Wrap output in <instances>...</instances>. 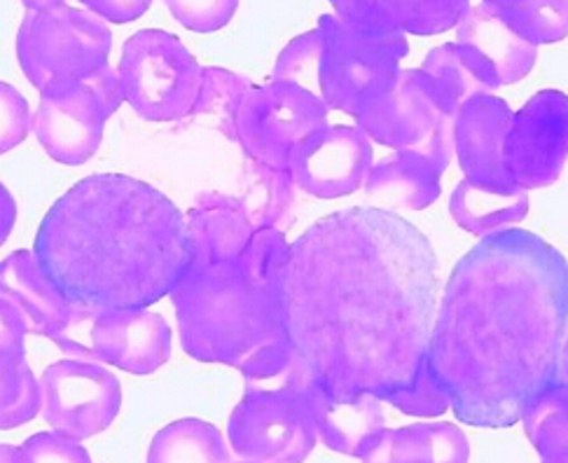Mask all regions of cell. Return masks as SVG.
<instances>
[{"mask_svg":"<svg viewBox=\"0 0 568 463\" xmlns=\"http://www.w3.org/2000/svg\"><path fill=\"white\" fill-rule=\"evenodd\" d=\"M281 309L293 365L278 386L384 401L428 361L438 255L388 209L335 211L291 244Z\"/></svg>","mask_w":568,"mask_h":463,"instance_id":"6da1fadb","label":"cell"},{"mask_svg":"<svg viewBox=\"0 0 568 463\" xmlns=\"http://www.w3.org/2000/svg\"><path fill=\"white\" fill-rule=\"evenodd\" d=\"M568 264L527 230L487 234L454 268L428 368L458 422L508 429L566 378Z\"/></svg>","mask_w":568,"mask_h":463,"instance_id":"7a4b0ae2","label":"cell"},{"mask_svg":"<svg viewBox=\"0 0 568 463\" xmlns=\"http://www.w3.org/2000/svg\"><path fill=\"white\" fill-rule=\"evenodd\" d=\"M33 253L65 298L97 314L158 304L192 264L185 215L124 173H94L59 197Z\"/></svg>","mask_w":568,"mask_h":463,"instance_id":"3957f363","label":"cell"},{"mask_svg":"<svg viewBox=\"0 0 568 463\" xmlns=\"http://www.w3.org/2000/svg\"><path fill=\"white\" fill-rule=\"evenodd\" d=\"M288 255L286 234L260 228L236 260L190 264L169 295L185 354L236 368L274 338L283 328L281 279Z\"/></svg>","mask_w":568,"mask_h":463,"instance_id":"277c9868","label":"cell"},{"mask_svg":"<svg viewBox=\"0 0 568 463\" xmlns=\"http://www.w3.org/2000/svg\"><path fill=\"white\" fill-rule=\"evenodd\" d=\"M24 8L17 57L38 92L80 82L108 66L113 31L99 14L59 0L27 3Z\"/></svg>","mask_w":568,"mask_h":463,"instance_id":"5b68a950","label":"cell"},{"mask_svg":"<svg viewBox=\"0 0 568 463\" xmlns=\"http://www.w3.org/2000/svg\"><path fill=\"white\" fill-rule=\"evenodd\" d=\"M316 29L323 40L318 97L327 110L356 115L386 90L409 54L405 33L363 31L344 24L335 14H323Z\"/></svg>","mask_w":568,"mask_h":463,"instance_id":"8992f818","label":"cell"},{"mask_svg":"<svg viewBox=\"0 0 568 463\" xmlns=\"http://www.w3.org/2000/svg\"><path fill=\"white\" fill-rule=\"evenodd\" d=\"M118 73L126 103L148 122H176L194 115L204 66L183 42L160 29H145L122 46Z\"/></svg>","mask_w":568,"mask_h":463,"instance_id":"52a82bcc","label":"cell"},{"mask_svg":"<svg viewBox=\"0 0 568 463\" xmlns=\"http://www.w3.org/2000/svg\"><path fill=\"white\" fill-rule=\"evenodd\" d=\"M327 115L323 99L297 84H253L236 110V143L255 164L288 171L291 152L327 127Z\"/></svg>","mask_w":568,"mask_h":463,"instance_id":"ba28073f","label":"cell"},{"mask_svg":"<svg viewBox=\"0 0 568 463\" xmlns=\"http://www.w3.org/2000/svg\"><path fill=\"white\" fill-rule=\"evenodd\" d=\"M232 452L246 463H300L318 431L307 395L291 386L246 389L227 422Z\"/></svg>","mask_w":568,"mask_h":463,"instance_id":"9c48e42d","label":"cell"},{"mask_svg":"<svg viewBox=\"0 0 568 463\" xmlns=\"http://www.w3.org/2000/svg\"><path fill=\"white\" fill-rule=\"evenodd\" d=\"M0 295L10 298L29 325V333L52 340L65 356L99 363L90 344L97 312L71 302L42 272L33 251L19 249L0 264Z\"/></svg>","mask_w":568,"mask_h":463,"instance_id":"30bf717a","label":"cell"},{"mask_svg":"<svg viewBox=\"0 0 568 463\" xmlns=\"http://www.w3.org/2000/svg\"><path fill=\"white\" fill-rule=\"evenodd\" d=\"M40 416L75 440L94 437L111 426L122 407V386L101 363L63 359L40 378Z\"/></svg>","mask_w":568,"mask_h":463,"instance_id":"8fae6325","label":"cell"},{"mask_svg":"<svg viewBox=\"0 0 568 463\" xmlns=\"http://www.w3.org/2000/svg\"><path fill=\"white\" fill-rule=\"evenodd\" d=\"M354 118L369 141L400 150L424 143L456 113L440 87L422 69H400L386 90Z\"/></svg>","mask_w":568,"mask_h":463,"instance_id":"7c38bea8","label":"cell"},{"mask_svg":"<svg viewBox=\"0 0 568 463\" xmlns=\"http://www.w3.org/2000/svg\"><path fill=\"white\" fill-rule=\"evenodd\" d=\"M568 99L559 90L534 94L513 115L504 158L519 190L552 185L566 164Z\"/></svg>","mask_w":568,"mask_h":463,"instance_id":"4fadbf2b","label":"cell"},{"mask_svg":"<svg viewBox=\"0 0 568 463\" xmlns=\"http://www.w3.org/2000/svg\"><path fill=\"white\" fill-rule=\"evenodd\" d=\"M373 164V143L358 127L327 124L291 152L288 171L316 200H339L363 188Z\"/></svg>","mask_w":568,"mask_h":463,"instance_id":"5bb4252c","label":"cell"},{"mask_svg":"<svg viewBox=\"0 0 568 463\" xmlns=\"http://www.w3.org/2000/svg\"><path fill=\"white\" fill-rule=\"evenodd\" d=\"M108 118H113L84 80L40 92L33 134L50 158L65 167L90 162L101 141Z\"/></svg>","mask_w":568,"mask_h":463,"instance_id":"9a60e30c","label":"cell"},{"mask_svg":"<svg viewBox=\"0 0 568 463\" xmlns=\"http://www.w3.org/2000/svg\"><path fill=\"white\" fill-rule=\"evenodd\" d=\"M456 120V118H454ZM454 120L414 148H400L367 171L363 190L396 209L424 211L438 202L443 173L454 158Z\"/></svg>","mask_w":568,"mask_h":463,"instance_id":"2e32d148","label":"cell"},{"mask_svg":"<svg viewBox=\"0 0 568 463\" xmlns=\"http://www.w3.org/2000/svg\"><path fill=\"white\" fill-rule=\"evenodd\" d=\"M513 108L496 94H483L458 108L454 120V158L468 183L489 190H519L506 167L504 148Z\"/></svg>","mask_w":568,"mask_h":463,"instance_id":"e0dca14e","label":"cell"},{"mask_svg":"<svg viewBox=\"0 0 568 463\" xmlns=\"http://www.w3.org/2000/svg\"><path fill=\"white\" fill-rule=\"evenodd\" d=\"M171 342V325L150 309L101 312L90 328V344L99 363L131 374H152L169 363Z\"/></svg>","mask_w":568,"mask_h":463,"instance_id":"ac0fdd59","label":"cell"},{"mask_svg":"<svg viewBox=\"0 0 568 463\" xmlns=\"http://www.w3.org/2000/svg\"><path fill=\"white\" fill-rule=\"evenodd\" d=\"M29 325L17 304L0 295V429L29 424L40 414V380L27 363Z\"/></svg>","mask_w":568,"mask_h":463,"instance_id":"d6986e66","label":"cell"},{"mask_svg":"<svg viewBox=\"0 0 568 463\" xmlns=\"http://www.w3.org/2000/svg\"><path fill=\"white\" fill-rule=\"evenodd\" d=\"M335 17L363 31L435 36L456 27L468 0H335Z\"/></svg>","mask_w":568,"mask_h":463,"instance_id":"ffe728a7","label":"cell"},{"mask_svg":"<svg viewBox=\"0 0 568 463\" xmlns=\"http://www.w3.org/2000/svg\"><path fill=\"white\" fill-rule=\"evenodd\" d=\"M314 412L318 440L337 454L361 459L377 443L386 429V414L375 393H358L354 399L335 401L321 386L302 389Z\"/></svg>","mask_w":568,"mask_h":463,"instance_id":"44dd1931","label":"cell"},{"mask_svg":"<svg viewBox=\"0 0 568 463\" xmlns=\"http://www.w3.org/2000/svg\"><path fill=\"white\" fill-rule=\"evenodd\" d=\"M192 264L236 260L257 232L244 200L221 192H204L185 215Z\"/></svg>","mask_w":568,"mask_h":463,"instance_id":"7402d4cb","label":"cell"},{"mask_svg":"<svg viewBox=\"0 0 568 463\" xmlns=\"http://www.w3.org/2000/svg\"><path fill=\"white\" fill-rule=\"evenodd\" d=\"M454 29L462 46L477 50L491 63L500 87L524 80L536 66L538 48L513 33L506 21L491 12L487 0L468 3Z\"/></svg>","mask_w":568,"mask_h":463,"instance_id":"603a6c76","label":"cell"},{"mask_svg":"<svg viewBox=\"0 0 568 463\" xmlns=\"http://www.w3.org/2000/svg\"><path fill=\"white\" fill-rule=\"evenodd\" d=\"M468 459V435L447 422L384 429L363 456L367 463H466Z\"/></svg>","mask_w":568,"mask_h":463,"instance_id":"cb8c5ba5","label":"cell"},{"mask_svg":"<svg viewBox=\"0 0 568 463\" xmlns=\"http://www.w3.org/2000/svg\"><path fill=\"white\" fill-rule=\"evenodd\" d=\"M422 71L440 87L454 113H458V108L466 101L494 94L500 87L491 63L462 42H445V46L430 50L422 63Z\"/></svg>","mask_w":568,"mask_h":463,"instance_id":"d4e9b609","label":"cell"},{"mask_svg":"<svg viewBox=\"0 0 568 463\" xmlns=\"http://www.w3.org/2000/svg\"><path fill=\"white\" fill-rule=\"evenodd\" d=\"M449 213L458 228L487 236L521 223L529 213L527 190H489L462 181L449 197Z\"/></svg>","mask_w":568,"mask_h":463,"instance_id":"484cf974","label":"cell"},{"mask_svg":"<svg viewBox=\"0 0 568 463\" xmlns=\"http://www.w3.org/2000/svg\"><path fill=\"white\" fill-rule=\"evenodd\" d=\"M150 463H230L223 433L202 419H179L152 437Z\"/></svg>","mask_w":568,"mask_h":463,"instance_id":"4316f807","label":"cell"},{"mask_svg":"<svg viewBox=\"0 0 568 463\" xmlns=\"http://www.w3.org/2000/svg\"><path fill=\"white\" fill-rule=\"evenodd\" d=\"M531 445L540 461L566 463L568 461V382L540 391L529 405L521 410Z\"/></svg>","mask_w":568,"mask_h":463,"instance_id":"83f0119b","label":"cell"},{"mask_svg":"<svg viewBox=\"0 0 568 463\" xmlns=\"http://www.w3.org/2000/svg\"><path fill=\"white\" fill-rule=\"evenodd\" d=\"M494 14L529 46H550L568 36L566 0H487Z\"/></svg>","mask_w":568,"mask_h":463,"instance_id":"f1b7e54d","label":"cell"},{"mask_svg":"<svg viewBox=\"0 0 568 463\" xmlns=\"http://www.w3.org/2000/svg\"><path fill=\"white\" fill-rule=\"evenodd\" d=\"M253 82L244 76H236L225 69H204L202 94L196 101V115H213L215 127L225 131V137L236 141V110L242 105L244 94L251 90Z\"/></svg>","mask_w":568,"mask_h":463,"instance_id":"f546056e","label":"cell"},{"mask_svg":"<svg viewBox=\"0 0 568 463\" xmlns=\"http://www.w3.org/2000/svg\"><path fill=\"white\" fill-rule=\"evenodd\" d=\"M293 188L295 181L291 171H276L257 164L255 183L251 185V192L246 194V211L253 220V225L260 228H276L283 213H288L293 202Z\"/></svg>","mask_w":568,"mask_h":463,"instance_id":"4dcf8cb0","label":"cell"},{"mask_svg":"<svg viewBox=\"0 0 568 463\" xmlns=\"http://www.w3.org/2000/svg\"><path fill=\"white\" fill-rule=\"evenodd\" d=\"M321 52H323V40L318 29L293 38L288 42V48L283 50L276 59L272 82L297 84L302 90L318 97L321 94V87H318Z\"/></svg>","mask_w":568,"mask_h":463,"instance_id":"1f68e13d","label":"cell"},{"mask_svg":"<svg viewBox=\"0 0 568 463\" xmlns=\"http://www.w3.org/2000/svg\"><path fill=\"white\" fill-rule=\"evenodd\" d=\"M382 403H388L412 416H443L449 410L447 393L435 382L428 361L419 368L412 384L390 391Z\"/></svg>","mask_w":568,"mask_h":463,"instance_id":"d6a6232c","label":"cell"},{"mask_svg":"<svg viewBox=\"0 0 568 463\" xmlns=\"http://www.w3.org/2000/svg\"><path fill=\"white\" fill-rule=\"evenodd\" d=\"M92 456L80 440L61 431L36 433L17 447V463H90Z\"/></svg>","mask_w":568,"mask_h":463,"instance_id":"836d02e7","label":"cell"},{"mask_svg":"<svg viewBox=\"0 0 568 463\" xmlns=\"http://www.w3.org/2000/svg\"><path fill=\"white\" fill-rule=\"evenodd\" d=\"M176 21L196 33H213L234 17L236 0H166L164 3Z\"/></svg>","mask_w":568,"mask_h":463,"instance_id":"e575fe53","label":"cell"},{"mask_svg":"<svg viewBox=\"0 0 568 463\" xmlns=\"http://www.w3.org/2000/svg\"><path fill=\"white\" fill-rule=\"evenodd\" d=\"M0 113H3V127H0V152H8L29 137L36 115H31L29 101L8 82H0Z\"/></svg>","mask_w":568,"mask_h":463,"instance_id":"d590c367","label":"cell"},{"mask_svg":"<svg viewBox=\"0 0 568 463\" xmlns=\"http://www.w3.org/2000/svg\"><path fill=\"white\" fill-rule=\"evenodd\" d=\"M87 10L99 14L103 21H113V24H126L143 17L150 8L148 0H87Z\"/></svg>","mask_w":568,"mask_h":463,"instance_id":"8d00e7d4","label":"cell"},{"mask_svg":"<svg viewBox=\"0 0 568 463\" xmlns=\"http://www.w3.org/2000/svg\"><path fill=\"white\" fill-rule=\"evenodd\" d=\"M0 200H3V234H0V241H6L12 232V225H14V218H17V207H14V200L10 197V192L3 188V192H0Z\"/></svg>","mask_w":568,"mask_h":463,"instance_id":"74e56055","label":"cell"}]
</instances>
